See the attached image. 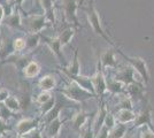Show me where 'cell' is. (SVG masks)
Wrapping results in <instances>:
<instances>
[{"instance_id": "6da1fadb", "label": "cell", "mask_w": 154, "mask_h": 138, "mask_svg": "<svg viewBox=\"0 0 154 138\" xmlns=\"http://www.w3.org/2000/svg\"><path fill=\"white\" fill-rule=\"evenodd\" d=\"M85 12H86V15H88V20H89V22H90L92 29L94 30V32L98 33V35H100V36H101L103 39L106 40L110 46L115 47V44L110 40V38L106 35L105 30H103V26H101L100 16H99L98 11H97L96 8H94V6H93V1H90V2H89L88 7L85 8Z\"/></svg>"}, {"instance_id": "7a4b0ae2", "label": "cell", "mask_w": 154, "mask_h": 138, "mask_svg": "<svg viewBox=\"0 0 154 138\" xmlns=\"http://www.w3.org/2000/svg\"><path fill=\"white\" fill-rule=\"evenodd\" d=\"M117 52L120 53L123 58L131 65V68H132V69H136V70H137V72L140 75L141 78L144 79L145 83L147 84L148 81H149V74H148V69H147V66H146L145 60L143 59V58H139V57H127L125 54H123V53L121 52V51H119V50H117Z\"/></svg>"}, {"instance_id": "3957f363", "label": "cell", "mask_w": 154, "mask_h": 138, "mask_svg": "<svg viewBox=\"0 0 154 138\" xmlns=\"http://www.w3.org/2000/svg\"><path fill=\"white\" fill-rule=\"evenodd\" d=\"M63 93L66 94V97L72 99L74 101H83V100H86V99L93 97V93H91V92L82 89L75 82H72L70 84V86L64 90Z\"/></svg>"}, {"instance_id": "277c9868", "label": "cell", "mask_w": 154, "mask_h": 138, "mask_svg": "<svg viewBox=\"0 0 154 138\" xmlns=\"http://www.w3.org/2000/svg\"><path fill=\"white\" fill-rule=\"evenodd\" d=\"M148 127L152 131H154V127L152 125V107L149 104H146L145 108L138 115H136V120L134 121V128L139 127Z\"/></svg>"}, {"instance_id": "5b68a950", "label": "cell", "mask_w": 154, "mask_h": 138, "mask_svg": "<svg viewBox=\"0 0 154 138\" xmlns=\"http://www.w3.org/2000/svg\"><path fill=\"white\" fill-rule=\"evenodd\" d=\"M40 121V116L37 118H26V120H22L20 121L17 125H16V131L20 136H26V133L31 132L32 130L37 129L38 123Z\"/></svg>"}, {"instance_id": "8992f818", "label": "cell", "mask_w": 154, "mask_h": 138, "mask_svg": "<svg viewBox=\"0 0 154 138\" xmlns=\"http://www.w3.org/2000/svg\"><path fill=\"white\" fill-rule=\"evenodd\" d=\"M100 66H101V62L99 61V63H98V70H97L96 75L91 78L92 81V84H93V87H94V91H96L97 94H99V96H103L105 91L107 90V82H106V79L103 77V72L100 70Z\"/></svg>"}, {"instance_id": "52a82bcc", "label": "cell", "mask_w": 154, "mask_h": 138, "mask_svg": "<svg viewBox=\"0 0 154 138\" xmlns=\"http://www.w3.org/2000/svg\"><path fill=\"white\" fill-rule=\"evenodd\" d=\"M77 4H79L78 1H63L62 2V7L64 9V14H66V17L67 20L74 23L76 28H79V23H78V19L76 16V9H77Z\"/></svg>"}, {"instance_id": "ba28073f", "label": "cell", "mask_w": 154, "mask_h": 138, "mask_svg": "<svg viewBox=\"0 0 154 138\" xmlns=\"http://www.w3.org/2000/svg\"><path fill=\"white\" fill-rule=\"evenodd\" d=\"M115 81L121 82L125 85H130V84L136 83L135 78H134V69L131 67H127V68H123L121 70H119V72L115 76Z\"/></svg>"}, {"instance_id": "9c48e42d", "label": "cell", "mask_w": 154, "mask_h": 138, "mask_svg": "<svg viewBox=\"0 0 154 138\" xmlns=\"http://www.w3.org/2000/svg\"><path fill=\"white\" fill-rule=\"evenodd\" d=\"M45 20V15H33V16H31L28 20V26H29L30 32H39L46 26Z\"/></svg>"}, {"instance_id": "30bf717a", "label": "cell", "mask_w": 154, "mask_h": 138, "mask_svg": "<svg viewBox=\"0 0 154 138\" xmlns=\"http://www.w3.org/2000/svg\"><path fill=\"white\" fill-rule=\"evenodd\" d=\"M115 120L119 123H128V122H132L136 120V114L132 111L129 109H119V112L116 114Z\"/></svg>"}, {"instance_id": "8fae6325", "label": "cell", "mask_w": 154, "mask_h": 138, "mask_svg": "<svg viewBox=\"0 0 154 138\" xmlns=\"http://www.w3.org/2000/svg\"><path fill=\"white\" fill-rule=\"evenodd\" d=\"M61 118L60 116L57 118L54 121H52L50 124H47V129H46V133L50 138H58L59 133H60V129H61Z\"/></svg>"}, {"instance_id": "7c38bea8", "label": "cell", "mask_w": 154, "mask_h": 138, "mask_svg": "<svg viewBox=\"0 0 154 138\" xmlns=\"http://www.w3.org/2000/svg\"><path fill=\"white\" fill-rule=\"evenodd\" d=\"M44 39L46 40V44L51 47V50H53V52L58 55V58L61 61H64V58L61 53V43H60V39L59 38H47V37H44Z\"/></svg>"}, {"instance_id": "4fadbf2b", "label": "cell", "mask_w": 154, "mask_h": 138, "mask_svg": "<svg viewBox=\"0 0 154 138\" xmlns=\"http://www.w3.org/2000/svg\"><path fill=\"white\" fill-rule=\"evenodd\" d=\"M100 62L103 67H116V62L114 59V51L112 48H109L106 52H103Z\"/></svg>"}, {"instance_id": "5bb4252c", "label": "cell", "mask_w": 154, "mask_h": 138, "mask_svg": "<svg viewBox=\"0 0 154 138\" xmlns=\"http://www.w3.org/2000/svg\"><path fill=\"white\" fill-rule=\"evenodd\" d=\"M63 103L61 101V100H58L57 101V104L54 105V107L52 108L51 112H48L47 114H46V124H50L52 121H54L57 118H59V115H60V111H61V108L63 107Z\"/></svg>"}, {"instance_id": "9a60e30c", "label": "cell", "mask_w": 154, "mask_h": 138, "mask_svg": "<svg viewBox=\"0 0 154 138\" xmlns=\"http://www.w3.org/2000/svg\"><path fill=\"white\" fill-rule=\"evenodd\" d=\"M127 132V125L122 123H116L113 129L109 130L108 138H123Z\"/></svg>"}, {"instance_id": "2e32d148", "label": "cell", "mask_w": 154, "mask_h": 138, "mask_svg": "<svg viewBox=\"0 0 154 138\" xmlns=\"http://www.w3.org/2000/svg\"><path fill=\"white\" fill-rule=\"evenodd\" d=\"M39 70H40V68H39L38 63L35 61H30L24 68V76L26 78H32L38 75Z\"/></svg>"}, {"instance_id": "e0dca14e", "label": "cell", "mask_w": 154, "mask_h": 138, "mask_svg": "<svg viewBox=\"0 0 154 138\" xmlns=\"http://www.w3.org/2000/svg\"><path fill=\"white\" fill-rule=\"evenodd\" d=\"M54 86H55V81H54V78H53L52 76H50V75L42 77V79L39 81V87L44 92L50 91Z\"/></svg>"}, {"instance_id": "ac0fdd59", "label": "cell", "mask_w": 154, "mask_h": 138, "mask_svg": "<svg viewBox=\"0 0 154 138\" xmlns=\"http://www.w3.org/2000/svg\"><path fill=\"white\" fill-rule=\"evenodd\" d=\"M68 76L69 77H76L79 75V62H78V50L75 51V57L72 60V65L68 68Z\"/></svg>"}, {"instance_id": "d6986e66", "label": "cell", "mask_w": 154, "mask_h": 138, "mask_svg": "<svg viewBox=\"0 0 154 138\" xmlns=\"http://www.w3.org/2000/svg\"><path fill=\"white\" fill-rule=\"evenodd\" d=\"M74 35H75V29H72V28H67L66 30H63V31L61 32V35H60V37H59L60 43H61V46L63 47V46H66L67 44H69V41L71 40Z\"/></svg>"}, {"instance_id": "ffe728a7", "label": "cell", "mask_w": 154, "mask_h": 138, "mask_svg": "<svg viewBox=\"0 0 154 138\" xmlns=\"http://www.w3.org/2000/svg\"><path fill=\"white\" fill-rule=\"evenodd\" d=\"M86 121H88V114H85L83 112L78 113L74 118V128L76 130H81Z\"/></svg>"}, {"instance_id": "44dd1931", "label": "cell", "mask_w": 154, "mask_h": 138, "mask_svg": "<svg viewBox=\"0 0 154 138\" xmlns=\"http://www.w3.org/2000/svg\"><path fill=\"white\" fill-rule=\"evenodd\" d=\"M7 24L13 28H19V29H22V24H21V16H20L19 13H15L11 16H7Z\"/></svg>"}, {"instance_id": "7402d4cb", "label": "cell", "mask_w": 154, "mask_h": 138, "mask_svg": "<svg viewBox=\"0 0 154 138\" xmlns=\"http://www.w3.org/2000/svg\"><path fill=\"white\" fill-rule=\"evenodd\" d=\"M107 90L114 92V93H121L123 92V83L117 81H109L107 82Z\"/></svg>"}, {"instance_id": "603a6c76", "label": "cell", "mask_w": 154, "mask_h": 138, "mask_svg": "<svg viewBox=\"0 0 154 138\" xmlns=\"http://www.w3.org/2000/svg\"><path fill=\"white\" fill-rule=\"evenodd\" d=\"M42 4H43V7H44V9H45L46 12L45 17L54 23L55 19H54V13H53V9H52L53 8V5H52L53 2L52 1H42Z\"/></svg>"}, {"instance_id": "cb8c5ba5", "label": "cell", "mask_w": 154, "mask_h": 138, "mask_svg": "<svg viewBox=\"0 0 154 138\" xmlns=\"http://www.w3.org/2000/svg\"><path fill=\"white\" fill-rule=\"evenodd\" d=\"M38 41H39V36L37 33H31L28 36V38L26 40V46L29 47V48H33L36 46L38 45Z\"/></svg>"}, {"instance_id": "d4e9b609", "label": "cell", "mask_w": 154, "mask_h": 138, "mask_svg": "<svg viewBox=\"0 0 154 138\" xmlns=\"http://www.w3.org/2000/svg\"><path fill=\"white\" fill-rule=\"evenodd\" d=\"M5 105L7 106V108L9 111H19L20 109V104L15 97H8L5 101Z\"/></svg>"}, {"instance_id": "484cf974", "label": "cell", "mask_w": 154, "mask_h": 138, "mask_svg": "<svg viewBox=\"0 0 154 138\" xmlns=\"http://www.w3.org/2000/svg\"><path fill=\"white\" fill-rule=\"evenodd\" d=\"M54 105H55V99L52 97L47 103H45V104H43V106H42V109H40V112H42V115L40 116H45L46 114L48 112H51L52 108L54 107Z\"/></svg>"}, {"instance_id": "4316f807", "label": "cell", "mask_w": 154, "mask_h": 138, "mask_svg": "<svg viewBox=\"0 0 154 138\" xmlns=\"http://www.w3.org/2000/svg\"><path fill=\"white\" fill-rule=\"evenodd\" d=\"M120 109H129V111H132V103H131V99L129 96H123V98L120 101Z\"/></svg>"}, {"instance_id": "83f0119b", "label": "cell", "mask_w": 154, "mask_h": 138, "mask_svg": "<svg viewBox=\"0 0 154 138\" xmlns=\"http://www.w3.org/2000/svg\"><path fill=\"white\" fill-rule=\"evenodd\" d=\"M11 115H12V113L7 108V106L5 105V103H0V120H2V121L5 122Z\"/></svg>"}, {"instance_id": "f1b7e54d", "label": "cell", "mask_w": 154, "mask_h": 138, "mask_svg": "<svg viewBox=\"0 0 154 138\" xmlns=\"http://www.w3.org/2000/svg\"><path fill=\"white\" fill-rule=\"evenodd\" d=\"M115 116L113 115V114H108L107 113V115H106V118H105V123H103V125H106L107 128H108L109 130L110 129H113L114 127H115Z\"/></svg>"}, {"instance_id": "f546056e", "label": "cell", "mask_w": 154, "mask_h": 138, "mask_svg": "<svg viewBox=\"0 0 154 138\" xmlns=\"http://www.w3.org/2000/svg\"><path fill=\"white\" fill-rule=\"evenodd\" d=\"M14 48L16 51H22L26 48V39L23 38H17L14 40Z\"/></svg>"}, {"instance_id": "4dcf8cb0", "label": "cell", "mask_w": 154, "mask_h": 138, "mask_svg": "<svg viewBox=\"0 0 154 138\" xmlns=\"http://www.w3.org/2000/svg\"><path fill=\"white\" fill-rule=\"evenodd\" d=\"M51 98H52V96L48 93V92H42V93L38 96V98H37V101H38L39 104L43 105V104L47 103Z\"/></svg>"}, {"instance_id": "1f68e13d", "label": "cell", "mask_w": 154, "mask_h": 138, "mask_svg": "<svg viewBox=\"0 0 154 138\" xmlns=\"http://www.w3.org/2000/svg\"><path fill=\"white\" fill-rule=\"evenodd\" d=\"M140 138H154V131H152L148 127H143V131H141Z\"/></svg>"}, {"instance_id": "d6a6232c", "label": "cell", "mask_w": 154, "mask_h": 138, "mask_svg": "<svg viewBox=\"0 0 154 138\" xmlns=\"http://www.w3.org/2000/svg\"><path fill=\"white\" fill-rule=\"evenodd\" d=\"M109 136V129L106 125H103V128L100 129V131L98 132L96 138H108Z\"/></svg>"}, {"instance_id": "836d02e7", "label": "cell", "mask_w": 154, "mask_h": 138, "mask_svg": "<svg viewBox=\"0 0 154 138\" xmlns=\"http://www.w3.org/2000/svg\"><path fill=\"white\" fill-rule=\"evenodd\" d=\"M24 138H42V135H40V131H39L38 129H35L31 132L26 133V137Z\"/></svg>"}, {"instance_id": "e575fe53", "label": "cell", "mask_w": 154, "mask_h": 138, "mask_svg": "<svg viewBox=\"0 0 154 138\" xmlns=\"http://www.w3.org/2000/svg\"><path fill=\"white\" fill-rule=\"evenodd\" d=\"M7 98H8V91L5 90V89L0 90V103H5Z\"/></svg>"}, {"instance_id": "d590c367", "label": "cell", "mask_w": 154, "mask_h": 138, "mask_svg": "<svg viewBox=\"0 0 154 138\" xmlns=\"http://www.w3.org/2000/svg\"><path fill=\"white\" fill-rule=\"evenodd\" d=\"M8 129H11V128H9L7 124H5V122H4L2 120H0V136H1V133H2V132L8 130Z\"/></svg>"}, {"instance_id": "8d00e7d4", "label": "cell", "mask_w": 154, "mask_h": 138, "mask_svg": "<svg viewBox=\"0 0 154 138\" xmlns=\"http://www.w3.org/2000/svg\"><path fill=\"white\" fill-rule=\"evenodd\" d=\"M5 15H6V14H5V11H4V7L0 5V23H1V21H2Z\"/></svg>"}, {"instance_id": "74e56055", "label": "cell", "mask_w": 154, "mask_h": 138, "mask_svg": "<svg viewBox=\"0 0 154 138\" xmlns=\"http://www.w3.org/2000/svg\"><path fill=\"white\" fill-rule=\"evenodd\" d=\"M21 138H24V137H21Z\"/></svg>"}]
</instances>
